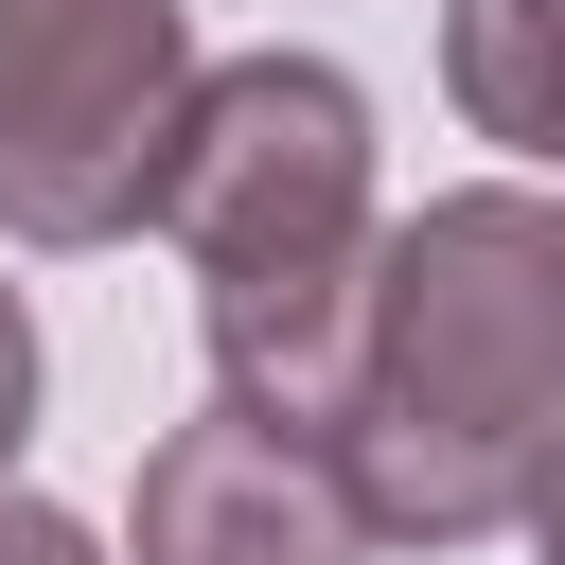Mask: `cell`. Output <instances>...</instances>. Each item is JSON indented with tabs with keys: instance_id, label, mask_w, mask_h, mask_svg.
<instances>
[{
	"instance_id": "6da1fadb",
	"label": "cell",
	"mask_w": 565,
	"mask_h": 565,
	"mask_svg": "<svg viewBox=\"0 0 565 565\" xmlns=\"http://www.w3.org/2000/svg\"><path fill=\"white\" fill-rule=\"evenodd\" d=\"M565 424V194L477 177L424 194L371 247V335H353V406H335V477L371 512V547H494L530 512V459Z\"/></svg>"
},
{
	"instance_id": "7a4b0ae2",
	"label": "cell",
	"mask_w": 565,
	"mask_h": 565,
	"mask_svg": "<svg viewBox=\"0 0 565 565\" xmlns=\"http://www.w3.org/2000/svg\"><path fill=\"white\" fill-rule=\"evenodd\" d=\"M159 230L194 265L212 388L335 441L353 335H371V247H388V212H371V88L335 53H230V71H194L177 159H159Z\"/></svg>"
},
{
	"instance_id": "3957f363",
	"label": "cell",
	"mask_w": 565,
	"mask_h": 565,
	"mask_svg": "<svg viewBox=\"0 0 565 565\" xmlns=\"http://www.w3.org/2000/svg\"><path fill=\"white\" fill-rule=\"evenodd\" d=\"M194 0H0V230L124 247L159 230V159L194 106Z\"/></svg>"
},
{
	"instance_id": "277c9868",
	"label": "cell",
	"mask_w": 565,
	"mask_h": 565,
	"mask_svg": "<svg viewBox=\"0 0 565 565\" xmlns=\"http://www.w3.org/2000/svg\"><path fill=\"white\" fill-rule=\"evenodd\" d=\"M124 547L141 565H371V512L335 477L318 424H265V406H194L141 441V494H124Z\"/></svg>"
},
{
	"instance_id": "5b68a950",
	"label": "cell",
	"mask_w": 565,
	"mask_h": 565,
	"mask_svg": "<svg viewBox=\"0 0 565 565\" xmlns=\"http://www.w3.org/2000/svg\"><path fill=\"white\" fill-rule=\"evenodd\" d=\"M441 88L477 141L565 177V0H441Z\"/></svg>"
},
{
	"instance_id": "8992f818",
	"label": "cell",
	"mask_w": 565,
	"mask_h": 565,
	"mask_svg": "<svg viewBox=\"0 0 565 565\" xmlns=\"http://www.w3.org/2000/svg\"><path fill=\"white\" fill-rule=\"evenodd\" d=\"M0 565H106V547H88L53 494H18V477H0Z\"/></svg>"
},
{
	"instance_id": "52a82bcc",
	"label": "cell",
	"mask_w": 565,
	"mask_h": 565,
	"mask_svg": "<svg viewBox=\"0 0 565 565\" xmlns=\"http://www.w3.org/2000/svg\"><path fill=\"white\" fill-rule=\"evenodd\" d=\"M18 441H35V318H18V282H0V477H18Z\"/></svg>"
},
{
	"instance_id": "ba28073f",
	"label": "cell",
	"mask_w": 565,
	"mask_h": 565,
	"mask_svg": "<svg viewBox=\"0 0 565 565\" xmlns=\"http://www.w3.org/2000/svg\"><path fill=\"white\" fill-rule=\"evenodd\" d=\"M512 530H530V547L565 565V424H547V459H530V512H512Z\"/></svg>"
}]
</instances>
